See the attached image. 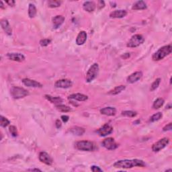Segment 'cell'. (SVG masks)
Returning a JSON list of instances; mask_svg holds the SVG:
<instances>
[{
    "label": "cell",
    "mask_w": 172,
    "mask_h": 172,
    "mask_svg": "<svg viewBox=\"0 0 172 172\" xmlns=\"http://www.w3.org/2000/svg\"><path fill=\"white\" fill-rule=\"evenodd\" d=\"M98 6H100V9L103 8L105 6V3L104 1H100L98 2Z\"/></svg>",
    "instance_id": "cell-40"
},
{
    "label": "cell",
    "mask_w": 172,
    "mask_h": 172,
    "mask_svg": "<svg viewBox=\"0 0 172 172\" xmlns=\"http://www.w3.org/2000/svg\"><path fill=\"white\" fill-rule=\"evenodd\" d=\"M102 145L108 150H114L118 147V145L115 142L114 139L111 137L104 139L102 142Z\"/></svg>",
    "instance_id": "cell-8"
},
{
    "label": "cell",
    "mask_w": 172,
    "mask_h": 172,
    "mask_svg": "<svg viewBox=\"0 0 172 172\" xmlns=\"http://www.w3.org/2000/svg\"><path fill=\"white\" fill-rule=\"evenodd\" d=\"M87 40V33L85 31H81L76 38V44L79 46L83 45Z\"/></svg>",
    "instance_id": "cell-17"
},
{
    "label": "cell",
    "mask_w": 172,
    "mask_h": 172,
    "mask_svg": "<svg viewBox=\"0 0 172 172\" xmlns=\"http://www.w3.org/2000/svg\"><path fill=\"white\" fill-rule=\"evenodd\" d=\"M68 98L69 100H78V101L79 102H84L88 99V96L82 94H74L70 95Z\"/></svg>",
    "instance_id": "cell-20"
},
{
    "label": "cell",
    "mask_w": 172,
    "mask_h": 172,
    "mask_svg": "<svg viewBox=\"0 0 172 172\" xmlns=\"http://www.w3.org/2000/svg\"><path fill=\"white\" fill-rule=\"evenodd\" d=\"M145 163L143 161L140 159H124L119 160L114 164V167L116 168H122V169H129L134 168V167H145Z\"/></svg>",
    "instance_id": "cell-1"
},
{
    "label": "cell",
    "mask_w": 172,
    "mask_h": 172,
    "mask_svg": "<svg viewBox=\"0 0 172 172\" xmlns=\"http://www.w3.org/2000/svg\"><path fill=\"white\" fill-rule=\"evenodd\" d=\"M39 160L42 163L46 164L47 165H51L52 163V159L48 153L46 152H41L39 154Z\"/></svg>",
    "instance_id": "cell-11"
},
{
    "label": "cell",
    "mask_w": 172,
    "mask_h": 172,
    "mask_svg": "<svg viewBox=\"0 0 172 172\" xmlns=\"http://www.w3.org/2000/svg\"><path fill=\"white\" fill-rule=\"evenodd\" d=\"M9 129H10V133L12 134V135L13 137H16L18 136V131H17L16 127L15 126H10Z\"/></svg>",
    "instance_id": "cell-34"
},
{
    "label": "cell",
    "mask_w": 172,
    "mask_h": 172,
    "mask_svg": "<svg viewBox=\"0 0 172 172\" xmlns=\"http://www.w3.org/2000/svg\"><path fill=\"white\" fill-rule=\"evenodd\" d=\"M96 4L93 1H86L83 5L84 10L88 12H93L96 10Z\"/></svg>",
    "instance_id": "cell-21"
},
{
    "label": "cell",
    "mask_w": 172,
    "mask_h": 172,
    "mask_svg": "<svg viewBox=\"0 0 172 172\" xmlns=\"http://www.w3.org/2000/svg\"><path fill=\"white\" fill-rule=\"evenodd\" d=\"M55 125H56V127L57 128H61V126H62L61 122L60 120H57L56 123H55Z\"/></svg>",
    "instance_id": "cell-39"
},
{
    "label": "cell",
    "mask_w": 172,
    "mask_h": 172,
    "mask_svg": "<svg viewBox=\"0 0 172 172\" xmlns=\"http://www.w3.org/2000/svg\"><path fill=\"white\" fill-rule=\"evenodd\" d=\"M61 2L59 1H54V0H50L48 1V6L49 7H51V8H55V7H58L61 6Z\"/></svg>",
    "instance_id": "cell-30"
},
{
    "label": "cell",
    "mask_w": 172,
    "mask_h": 172,
    "mask_svg": "<svg viewBox=\"0 0 172 172\" xmlns=\"http://www.w3.org/2000/svg\"><path fill=\"white\" fill-rule=\"evenodd\" d=\"M70 132L73 134H75V135L81 136V135H83V134L85 133V129L83 128H81V127L75 126V127H73V128H71L70 129Z\"/></svg>",
    "instance_id": "cell-24"
},
{
    "label": "cell",
    "mask_w": 172,
    "mask_h": 172,
    "mask_svg": "<svg viewBox=\"0 0 172 172\" xmlns=\"http://www.w3.org/2000/svg\"><path fill=\"white\" fill-rule=\"evenodd\" d=\"M91 170L94 172H98V171H103L102 169L100 168L98 166H96V165H93L92 166L91 168Z\"/></svg>",
    "instance_id": "cell-36"
},
{
    "label": "cell",
    "mask_w": 172,
    "mask_h": 172,
    "mask_svg": "<svg viewBox=\"0 0 172 172\" xmlns=\"http://www.w3.org/2000/svg\"><path fill=\"white\" fill-rule=\"evenodd\" d=\"M69 116H67V115L61 116V120H63V123H66L69 120Z\"/></svg>",
    "instance_id": "cell-38"
},
{
    "label": "cell",
    "mask_w": 172,
    "mask_h": 172,
    "mask_svg": "<svg viewBox=\"0 0 172 172\" xmlns=\"http://www.w3.org/2000/svg\"><path fill=\"white\" fill-rule=\"evenodd\" d=\"M145 41L144 37L141 34H134L131 37L127 43V47L129 48H135L141 45Z\"/></svg>",
    "instance_id": "cell-6"
},
{
    "label": "cell",
    "mask_w": 172,
    "mask_h": 172,
    "mask_svg": "<svg viewBox=\"0 0 172 172\" xmlns=\"http://www.w3.org/2000/svg\"><path fill=\"white\" fill-rule=\"evenodd\" d=\"M161 83V79L160 78H157L154 81V82L151 84V89L150 90L153 92L156 89H157L159 86V84Z\"/></svg>",
    "instance_id": "cell-32"
},
{
    "label": "cell",
    "mask_w": 172,
    "mask_h": 172,
    "mask_svg": "<svg viewBox=\"0 0 172 172\" xmlns=\"http://www.w3.org/2000/svg\"><path fill=\"white\" fill-rule=\"evenodd\" d=\"M112 132H113L112 126L109 124H105L101 127V128L98 129L97 133H98L100 136L106 137L108 135V134L112 133Z\"/></svg>",
    "instance_id": "cell-10"
},
{
    "label": "cell",
    "mask_w": 172,
    "mask_h": 172,
    "mask_svg": "<svg viewBox=\"0 0 172 172\" xmlns=\"http://www.w3.org/2000/svg\"><path fill=\"white\" fill-rule=\"evenodd\" d=\"M51 41L50 39L44 38V39L41 40V41H40V44H41L42 47H47V46H48L50 43H51Z\"/></svg>",
    "instance_id": "cell-35"
},
{
    "label": "cell",
    "mask_w": 172,
    "mask_h": 172,
    "mask_svg": "<svg viewBox=\"0 0 172 172\" xmlns=\"http://www.w3.org/2000/svg\"><path fill=\"white\" fill-rule=\"evenodd\" d=\"M132 9L134 10H141L147 9V4L143 1H138L133 4Z\"/></svg>",
    "instance_id": "cell-22"
},
{
    "label": "cell",
    "mask_w": 172,
    "mask_h": 172,
    "mask_svg": "<svg viewBox=\"0 0 172 172\" xmlns=\"http://www.w3.org/2000/svg\"><path fill=\"white\" fill-rule=\"evenodd\" d=\"M65 22V18L63 16H56L52 18V26L53 28L57 29Z\"/></svg>",
    "instance_id": "cell-15"
},
{
    "label": "cell",
    "mask_w": 172,
    "mask_h": 172,
    "mask_svg": "<svg viewBox=\"0 0 172 172\" xmlns=\"http://www.w3.org/2000/svg\"><path fill=\"white\" fill-rule=\"evenodd\" d=\"M36 8L34 4H29L28 7V16L30 18H33L36 15Z\"/></svg>",
    "instance_id": "cell-26"
},
{
    "label": "cell",
    "mask_w": 172,
    "mask_h": 172,
    "mask_svg": "<svg viewBox=\"0 0 172 172\" xmlns=\"http://www.w3.org/2000/svg\"><path fill=\"white\" fill-rule=\"evenodd\" d=\"M163 117V114L161 112H157L155 114H153L151 117L150 118V121L151 122V123H153V122H156L159 120H160V119Z\"/></svg>",
    "instance_id": "cell-31"
},
{
    "label": "cell",
    "mask_w": 172,
    "mask_h": 172,
    "mask_svg": "<svg viewBox=\"0 0 172 172\" xmlns=\"http://www.w3.org/2000/svg\"><path fill=\"white\" fill-rule=\"evenodd\" d=\"M142 73L141 71H137L128 76V78H127V81L129 83H134L139 81L142 78Z\"/></svg>",
    "instance_id": "cell-12"
},
{
    "label": "cell",
    "mask_w": 172,
    "mask_h": 172,
    "mask_svg": "<svg viewBox=\"0 0 172 172\" xmlns=\"http://www.w3.org/2000/svg\"><path fill=\"white\" fill-rule=\"evenodd\" d=\"M56 107L58 110H59L61 111V112H70V111L71 110V108L69 106H67L63 105V104L57 105Z\"/></svg>",
    "instance_id": "cell-28"
},
{
    "label": "cell",
    "mask_w": 172,
    "mask_h": 172,
    "mask_svg": "<svg viewBox=\"0 0 172 172\" xmlns=\"http://www.w3.org/2000/svg\"><path fill=\"white\" fill-rule=\"evenodd\" d=\"M10 94L14 99H20L27 96L29 94L26 89L19 87H13L10 89Z\"/></svg>",
    "instance_id": "cell-5"
},
{
    "label": "cell",
    "mask_w": 172,
    "mask_h": 172,
    "mask_svg": "<svg viewBox=\"0 0 172 172\" xmlns=\"http://www.w3.org/2000/svg\"><path fill=\"white\" fill-rule=\"evenodd\" d=\"M75 147L78 150L83 151H93L96 146L93 142L89 141H79L75 144Z\"/></svg>",
    "instance_id": "cell-3"
},
{
    "label": "cell",
    "mask_w": 172,
    "mask_h": 172,
    "mask_svg": "<svg viewBox=\"0 0 172 172\" xmlns=\"http://www.w3.org/2000/svg\"><path fill=\"white\" fill-rule=\"evenodd\" d=\"M125 89H126V86L121 85V86H116V88H114L113 89H112V90L110 91L108 94L110 95H116V94H120V92L124 91Z\"/></svg>",
    "instance_id": "cell-25"
},
{
    "label": "cell",
    "mask_w": 172,
    "mask_h": 172,
    "mask_svg": "<svg viewBox=\"0 0 172 172\" xmlns=\"http://www.w3.org/2000/svg\"><path fill=\"white\" fill-rule=\"evenodd\" d=\"M99 73V65L97 63H94L92 65L86 74V81L92 82L94 79L97 78Z\"/></svg>",
    "instance_id": "cell-4"
},
{
    "label": "cell",
    "mask_w": 172,
    "mask_h": 172,
    "mask_svg": "<svg viewBox=\"0 0 172 172\" xmlns=\"http://www.w3.org/2000/svg\"><path fill=\"white\" fill-rule=\"evenodd\" d=\"M28 171H41V169H28Z\"/></svg>",
    "instance_id": "cell-42"
},
{
    "label": "cell",
    "mask_w": 172,
    "mask_h": 172,
    "mask_svg": "<svg viewBox=\"0 0 172 172\" xmlns=\"http://www.w3.org/2000/svg\"><path fill=\"white\" fill-rule=\"evenodd\" d=\"M127 15V12L124 10H119L113 11L110 14V17L112 18H123Z\"/></svg>",
    "instance_id": "cell-18"
},
{
    "label": "cell",
    "mask_w": 172,
    "mask_h": 172,
    "mask_svg": "<svg viewBox=\"0 0 172 172\" xmlns=\"http://www.w3.org/2000/svg\"><path fill=\"white\" fill-rule=\"evenodd\" d=\"M163 104H164V100L159 97V98H157L156 100L154 103H153V108H154V109H159V108L162 107Z\"/></svg>",
    "instance_id": "cell-27"
},
{
    "label": "cell",
    "mask_w": 172,
    "mask_h": 172,
    "mask_svg": "<svg viewBox=\"0 0 172 172\" xmlns=\"http://www.w3.org/2000/svg\"><path fill=\"white\" fill-rule=\"evenodd\" d=\"M100 113L108 116H115L116 114V109L113 107H106L100 110Z\"/></svg>",
    "instance_id": "cell-19"
},
{
    "label": "cell",
    "mask_w": 172,
    "mask_h": 172,
    "mask_svg": "<svg viewBox=\"0 0 172 172\" xmlns=\"http://www.w3.org/2000/svg\"><path fill=\"white\" fill-rule=\"evenodd\" d=\"M6 3L10 6H14L15 5V1H13V0H11V1H7Z\"/></svg>",
    "instance_id": "cell-41"
},
{
    "label": "cell",
    "mask_w": 172,
    "mask_h": 172,
    "mask_svg": "<svg viewBox=\"0 0 172 172\" xmlns=\"http://www.w3.org/2000/svg\"><path fill=\"white\" fill-rule=\"evenodd\" d=\"M22 83L26 86L30 87V88H42V85L35 80H32L30 79H22Z\"/></svg>",
    "instance_id": "cell-13"
},
{
    "label": "cell",
    "mask_w": 172,
    "mask_h": 172,
    "mask_svg": "<svg viewBox=\"0 0 172 172\" xmlns=\"http://www.w3.org/2000/svg\"><path fill=\"white\" fill-rule=\"evenodd\" d=\"M122 115H123L124 116H127V117L133 118V117H135V116L137 115V113L136 112H134V111L126 110V111H123V112H122Z\"/></svg>",
    "instance_id": "cell-29"
},
{
    "label": "cell",
    "mask_w": 172,
    "mask_h": 172,
    "mask_svg": "<svg viewBox=\"0 0 172 172\" xmlns=\"http://www.w3.org/2000/svg\"><path fill=\"white\" fill-rule=\"evenodd\" d=\"M171 130V123H169L163 127V131H169Z\"/></svg>",
    "instance_id": "cell-37"
},
{
    "label": "cell",
    "mask_w": 172,
    "mask_h": 172,
    "mask_svg": "<svg viewBox=\"0 0 172 172\" xmlns=\"http://www.w3.org/2000/svg\"><path fill=\"white\" fill-rule=\"evenodd\" d=\"M171 51H172V47L171 44L164 46L163 47H161V48L159 49L157 52H155V53L153 54L152 59L153 61H158L162 60L165 57L168 56L169 55H170Z\"/></svg>",
    "instance_id": "cell-2"
},
{
    "label": "cell",
    "mask_w": 172,
    "mask_h": 172,
    "mask_svg": "<svg viewBox=\"0 0 172 172\" xmlns=\"http://www.w3.org/2000/svg\"><path fill=\"white\" fill-rule=\"evenodd\" d=\"M169 139L168 138H163L160 139L159 141L155 142V144H153L152 147V150L154 152H159L160 151L161 149H163L165 148L167 145L169 144Z\"/></svg>",
    "instance_id": "cell-7"
},
{
    "label": "cell",
    "mask_w": 172,
    "mask_h": 172,
    "mask_svg": "<svg viewBox=\"0 0 172 172\" xmlns=\"http://www.w3.org/2000/svg\"><path fill=\"white\" fill-rule=\"evenodd\" d=\"M0 7H1V9H4L5 7H4V5L3 4V1H0Z\"/></svg>",
    "instance_id": "cell-43"
},
{
    "label": "cell",
    "mask_w": 172,
    "mask_h": 172,
    "mask_svg": "<svg viewBox=\"0 0 172 172\" xmlns=\"http://www.w3.org/2000/svg\"><path fill=\"white\" fill-rule=\"evenodd\" d=\"M10 121L3 116H1L0 117V125L2 127H6L10 124Z\"/></svg>",
    "instance_id": "cell-33"
},
{
    "label": "cell",
    "mask_w": 172,
    "mask_h": 172,
    "mask_svg": "<svg viewBox=\"0 0 172 172\" xmlns=\"http://www.w3.org/2000/svg\"><path fill=\"white\" fill-rule=\"evenodd\" d=\"M1 26L2 29L4 30V32H6L7 35H8V36L12 35V30L7 20L6 19L1 20Z\"/></svg>",
    "instance_id": "cell-14"
},
{
    "label": "cell",
    "mask_w": 172,
    "mask_h": 172,
    "mask_svg": "<svg viewBox=\"0 0 172 172\" xmlns=\"http://www.w3.org/2000/svg\"><path fill=\"white\" fill-rule=\"evenodd\" d=\"M7 56L10 60L17 62H22L25 60V57L21 53H7Z\"/></svg>",
    "instance_id": "cell-16"
},
{
    "label": "cell",
    "mask_w": 172,
    "mask_h": 172,
    "mask_svg": "<svg viewBox=\"0 0 172 172\" xmlns=\"http://www.w3.org/2000/svg\"><path fill=\"white\" fill-rule=\"evenodd\" d=\"M44 97H45L49 102H51L52 104H55L56 105L61 104V103L63 102L62 99L59 97H53L50 96V95H45Z\"/></svg>",
    "instance_id": "cell-23"
},
{
    "label": "cell",
    "mask_w": 172,
    "mask_h": 172,
    "mask_svg": "<svg viewBox=\"0 0 172 172\" xmlns=\"http://www.w3.org/2000/svg\"><path fill=\"white\" fill-rule=\"evenodd\" d=\"M72 85H73L72 81L69 80V79H63L57 81L56 83H55V86L57 88L67 89L71 88V87L72 86Z\"/></svg>",
    "instance_id": "cell-9"
}]
</instances>
